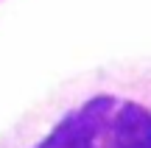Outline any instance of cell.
<instances>
[{"label":"cell","mask_w":151,"mask_h":148,"mask_svg":"<svg viewBox=\"0 0 151 148\" xmlns=\"http://www.w3.org/2000/svg\"><path fill=\"white\" fill-rule=\"evenodd\" d=\"M0 3H3V0H0Z\"/></svg>","instance_id":"2"},{"label":"cell","mask_w":151,"mask_h":148,"mask_svg":"<svg viewBox=\"0 0 151 148\" xmlns=\"http://www.w3.org/2000/svg\"><path fill=\"white\" fill-rule=\"evenodd\" d=\"M0 148H151V59L67 78L0 134Z\"/></svg>","instance_id":"1"}]
</instances>
